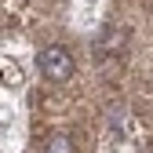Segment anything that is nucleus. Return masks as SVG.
Here are the masks:
<instances>
[{
    "mask_svg": "<svg viewBox=\"0 0 153 153\" xmlns=\"http://www.w3.org/2000/svg\"><path fill=\"white\" fill-rule=\"evenodd\" d=\"M36 66L48 80H69L73 76V55L62 48V44H48L40 55H36Z\"/></svg>",
    "mask_w": 153,
    "mask_h": 153,
    "instance_id": "obj_1",
    "label": "nucleus"
},
{
    "mask_svg": "<svg viewBox=\"0 0 153 153\" xmlns=\"http://www.w3.org/2000/svg\"><path fill=\"white\" fill-rule=\"evenodd\" d=\"M44 153H73L69 135H66V131H55V135L48 139V146H44Z\"/></svg>",
    "mask_w": 153,
    "mask_h": 153,
    "instance_id": "obj_2",
    "label": "nucleus"
}]
</instances>
